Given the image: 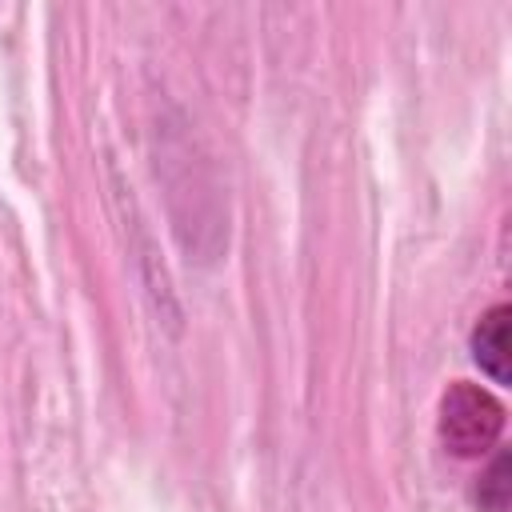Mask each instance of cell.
<instances>
[{
	"label": "cell",
	"mask_w": 512,
	"mask_h": 512,
	"mask_svg": "<svg viewBox=\"0 0 512 512\" xmlns=\"http://www.w3.org/2000/svg\"><path fill=\"white\" fill-rule=\"evenodd\" d=\"M508 324H512V308L508 304H492L488 312H480V320L472 324V336H468V348H472V360L476 368L492 380V384H508L512 372H508Z\"/></svg>",
	"instance_id": "obj_2"
},
{
	"label": "cell",
	"mask_w": 512,
	"mask_h": 512,
	"mask_svg": "<svg viewBox=\"0 0 512 512\" xmlns=\"http://www.w3.org/2000/svg\"><path fill=\"white\" fill-rule=\"evenodd\" d=\"M508 472H512V460H508V452L500 448V452L488 460V468L476 476V488H472V500H476L480 512H508V496H512Z\"/></svg>",
	"instance_id": "obj_3"
},
{
	"label": "cell",
	"mask_w": 512,
	"mask_h": 512,
	"mask_svg": "<svg viewBox=\"0 0 512 512\" xmlns=\"http://www.w3.org/2000/svg\"><path fill=\"white\" fill-rule=\"evenodd\" d=\"M440 440L452 456H484L496 448L504 432V404L468 380H452L448 392L440 396Z\"/></svg>",
	"instance_id": "obj_1"
}]
</instances>
